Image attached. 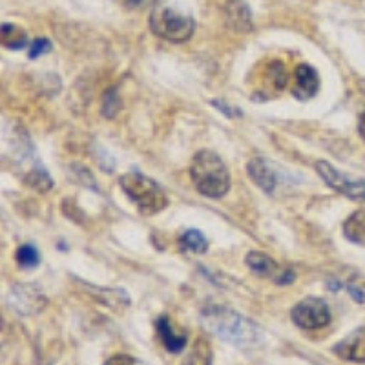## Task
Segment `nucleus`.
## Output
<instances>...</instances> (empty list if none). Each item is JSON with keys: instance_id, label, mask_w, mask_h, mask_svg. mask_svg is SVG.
I'll list each match as a JSON object with an SVG mask.
<instances>
[{"instance_id": "nucleus-1", "label": "nucleus", "mask_w": 365, "mask_h": 365, "mask_svg": "<svg viewBox=\"0 0 365 365\" xmlns=\"http://www.w3.org/2000/svg\"><path fill=\"white\" fill-rule=\"evenodd\" d=\"M201 319L205 327L217 338L237 347H256L263 341L262 329L232 309L210 305L201 311Z\"/></svg>"}, {"instance_id": "nucleus-2", "label": "nucleus", "mask_w": 365, "mask_h": 365, "mask_svg": "<svg viewBox=\"0 0 365 365\" xmlns=\"http://www.w3.org/2000/svg\"><path fill=\"white\" fill-rule=\"evenodd\" d=\"M194 187L200 194L212 200H220L230 188V174L221 158L210 150H201L194 155L190 165Z\"/></svg>"}, {"instance_id": "nucleus-3", "label": "nucleus", "mask_w": 365, "mask_h": 365, "mask_svg": "<svg viewBox=\"0 0 365 365\" xmlns=\"http://www.w3.org/2000/svg\"><path fill=\"white\" fill-rule=\"evenodd\" d=\"M119 182L125 194L135 203L139 212L145 214V216L158 214L159 210H163L168 205V200H166V194L163 192V188L159 187L154 179L146 178V175L130 172V174L123 175Z\"/></svg>"}, {"instance_id": "nucleus-4", "label": "nucleus", "mask_w": 365, "mask_h": 365, "mask_svg": "<svg viewBox=\"0 0 365 365\" xmlns=\"http://www.w3.org/2000/svg\"><path fill=\"white\" fill-rule=\"evenodd\" d=\"M150 29L165 41L185 42L194 34L195 22L194 19L175 11L174 8L158 6L150 15Z\"/></svg>"}, {"instance_id": "nucleus-5", "label": "nucleus", "mask_w": 365, "mask_h": 365, "mask_svg": "<svg viewBox=\"0 0 365 365\" xmlns=\"http://www.w3.org/2000/svg\"><path fill=\"white\" fill-rule=\"evenodd\" d=\"M291 318L296 327L303 331H316L331 322V309L319 298H305L296 303L291 311Z\"/></svg>"}, {"instance_id": "nucleus-6", "label": "nucleus", "mask_w": 365, "mask_h": 365, "mask_svg": "<svg viewBox=\"0 0 365 365\" xmlns=\"http://www.w3.org/2000/svg\"><path fill=\"white\" fill-rule=\"evenodd\" d=\"M316 172L322 175L329 187L334 188L340 194L347 195L349 200L354 201H365V181L364 179H351L338 172L332 165L327 161H318L316 163Z\"/></svg>"}, {"instance_id": "nucleus-7", "label": "nucleus", "mask_w": 365, "mask_h": 365, "mask_svg": "<svg viewBox=\"0 0 365 365\" xmlns=\"http://www.w3.org/2000/svg\"><path fill=\"white\" fill-rule=\"evenodd\" d=\"M332 353L341 360L365 364V327L356 329L349 336H345L340 344L332 347Z\"/></svg>"}, {"instance_id": "nucleus-8", "label": "nucleus", "mask_w": 365, "mask_h": 365, "mask_svg": "<svg viewBox=\"0 0 365 365\" xmlns=\"http://www.w3.org/2000/svg\"><path fill=\"white\" fill-rule=\"evenodd\" d=\"M9 302H11V305L19 312L34 314L35 311H41L44 307L46 298L38 291L31 289V287H17V289H13Z\"/></svg>"}, {"instance_id": "nucleus-9", "label": "nucleus", "mask_w": 365, "mask_h": 365, "mask_svg": "<svg viewBox=\"0 0 365 365\" xmlns=\"http://www.w3.org/2000/svg\"><path fill=\"white\" fill-rule=\"evenodd\" d=\"M249 170L250 179L256 182L257 187L265 190L267 194H272L274 188H276V182H278V174H276V168L270 165L265 159H252L247 166Z\"/></svg>"}, {"instance_id": "nucleus-10", "label": "nucleus", "mask_w": 365, "mask_h": 365, "mask_svg": "<svg viewBox=\"0 0 365 365\" xmlns=\"http://www.w3.org/2000/svg\"><path fill=\"white\" fill-rule=\"evenodd\" d=\"M319 81L316 70H312L309 64H299L294 71V86H292V93L298 99H311L318 91Z\"/></svg>"}, {"instance_id": "nucleus-11", "label": "nucleus", "mask_w": 365, "mask_h": 365, "mask_svg": "<svg viewBox=\"0 0 365 365\" xmlns=\"http://www.w3.org/2000/svg\"><path fill=\"white\" fill-rule=\"evenodd\" d=\"M225 13H227L228 26L236 31L245 34L252 29V13L245 0H228L225 6Z\"/></svg>"}, {"instance_id": "nucleus-12", "label": "nucleus", "mask_w": 365, "mask_h": 365, "mask_svg": "<svg viewBox=\"0 0 365 365\" xmlns=\"http://www.w3.org/2000/svg\"><path fill=\"white\" fill-rule=\"evenodd\" d=\"M155 329H158V336L159 340L163 341L166 351L170 353H181L185 345H187V334L185 332H178L174 327H172V322L166 316H161L155 324Z\"/></svg>"}, {"instance_id": "nucleus-13", "label": "nucleus", "mask_w": 365, "mask_h": 365, "mask_svg": "<svg viewBox=\"0 0 365 365\" xmlns=\"http://www.w3.org/2000/svg\"><path fill=\"white\" fill-rule=\"evenodd\" d=\"M344 236L354 245L365 247V210H356L344 223Z\"/></svg>"}, {"instance_id": "nucleus-14", "label": "nucleus", "mask_w": 365, "mask_h": 365, "mask_svg": "<svg viewBox=\"0 0 365 365\" xmlns=\"http://www.w3.org/2000/svg\"><path fill=\"white\" fill-rule=\"evenodd\" d=\"M247 265L254 270V272L262 274V276H276L278 272V265L274 259H270L267 254L262 252H250L247 256Z\"/></svg>"}, {"instance_id": "nucleus-15", "label": "nucleus", "mask_w": 365, "mask_h": 365, "mask_svg": "<svg viewBox=\"0 0 365 365\" xmlns=\"http://www.w3.org/2000/svg\"><path fill=\"white\" fill-rule=\"evenodd\" d=\"M2 44L9 50H22L28 44V37L21 28L13 24H2Z\"/></svg>"}, {"instance_id": "nucleus-16", "label": "nucleus", "mask_w": 365, "mask_h": 365, "mask_svg": "<svg viewBox=\"0 0 365 365\" xmlns=\"http://www.w3.org/2000/svg\"><path fill=\"white\" fill-rule=\"evenodd\" d=\"M182 365H212V349L205 340H197Z\"/></svg>"}, {"instance_id": "nucleus-17", "label": "nucleus", "mask_w": 365, "mask_h": 365, "mask_svg": "<svg viewBox=\"0 0 365 365\" xmlns=\"http://www.w3.org/2000/svg\"><path fill=\"white\" fill-rule=\"evenodd\" d=\"M181 247L185 250H190V252L203 254L205 250H207L208 243L201 232H197V230H188V232L181 237Z\"/></svg>"}, {"instance_id": "nucleus-18", "label": "nucleus", "mask_w": 365, "mask_h": 365, "mask_svg": "<svg viewBox=\"0 0 365 365\" xmlns=\"http://www.w3.org/2000/svg\"><path fill=\"white\" fill-rule=\"evenodd\" d=\"M17 262L19 265L24 267V269H34V267H37L38 262H41V256H38V252L31 245H24L19 249Z\"/></svg>"}, {"instance_id": "nucleus-19", "label": "nucleus", "mask_w": 365, "mask_h": 365, "mask_svg": "<svg viewBox=\"0 0 365 365\" xmlns=\"http://www.w3.org/2000/svg\"><path fill=\"white\" fill-rule=\"evenodd\" d=\"M26 182H28L29 187H34V188H37V190H42V192H44V187H42L41 182H44L48 188L53 187V181H51V179L48 178V174H46V172H42V170L31 172V174L26 178Z\"/></svg>"}, {"instance_id": "nucleus-20", "label": "nucleus", "mask_w": 365, "mask_h": 365, "mask_svg": "<svg viewBox=\"0 0 365 365\" xmlns=\"http://www.w3.org/2000/svg\"><path fill=\"white\" fill-rule=\"evenodd\" d=\"M51 50V42L44 37H38L37 41H34V44L29 46V58H37L41 55H44L46 51Z\"/></svg>"}, {"instance_id": "nucleus-21", "label": "nucleus", "mask_w": 365, "mask_h": 365, "mask_svg": "<svg viewBox=\"0 0 365 365\" xmlns=\"http://www.w3.org/2000/svg\"><path fill=\"white\" fill-rule=\"evenodd\" d=\"M104 365H146L145 361L139 360L135 356H130V354H115V356L108 358L104 361Z\"/></svg>"}, {"instance_id": "nucleus-22", "label": "nucleus", "mask_w": 365, "mask_h": 365, "mask_svg": "<svg viewBox=\"0 0 365 365\" xmlns=\"http://www.w3.org/2000/svg\"><path fill=\"white\" fill-rule=\"evenodd\" d=\"M158 0H120V4L126 6L128 9H141L154 6Z\"/></svg>"}, {"instance_id": "nucleus-23", "label": "nucleus", "mask_w": 365, "mask_h": 365, "mask_svg": "<svg viewBox=\"0 0 365 365\" xmlns=\"http://www.w3.org/2000/svg\"><path fill=\"white\" fill-rule=\"evenodd\" d=\"M274 278H276V283H279V285H289L291 282H294V272L291 269H283L278 270V274Z\"/></svg>"}, {"instance_id": "nucleus-24", "label": "nucleus", "mask_w": 365, "mask_h": 365, "mask_svg": "<svg viewBox=\"0 0 365 365\" xmlns=\"http://www.w3.org/2000/svg\"><path fill=\"white\" fill-rule=\"evenodd\" d=\"M347 289H349V292H351V296H353V298L356 299V302H360V303L365 302V291H364V289H361V287L347 285Z\"/></svg>"}, {"instance_id": "nucleus-25", "label": "nucleus", "mask_w": 365, "mask_h": 365, "mask_svg": "<svg viewBox=\"0 0 365 365\" xmlns=\"http://www.w3.org/2000/svg\"><path fill=\"white\" fill-rule=\"evenodd\" d=\"M358 132H360L361 139L365 141V110H364V113L360 115V123H358Z\"/></svg>"}]
</instances>
